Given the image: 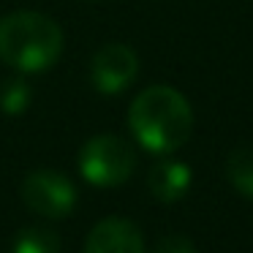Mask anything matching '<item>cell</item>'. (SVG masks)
<instances>
[{
    "mask_svg": "<svg viewBox=\"0 0 253 253\" xmlns=\"http://www.w3.org/2000/svg\"><path fill=\"white\" fill-rule=\"evenodd\" d=\"M60 251V237L57 231L46 226H28L17 234L11 253H57Z\"/></svg>",
    "mask_w": 253,
    "mask_h": 253,
    "instance_id": "8",
    "label": "cell"
},
{
    "mask_svg": "<svg viewBox=\"0 0 253 253\" xmlns=\"http://www.w3.org/2000/svg\"><path fill=\"white\" fill-rule=\"evenodd\" d=\"M22 202L44 218H66L77 204V188L66 174L55 169L30 171L22 180Z\"/></svg>",
    "mask_w": 253,
    "mask_h": 253,
    "instance_id": "4",
    "label": "cell"
},
{
    "mask_svg": "<svg viewBox=\"0 0 253 253\" xmlns=\"http://www.w3.org/2000/svg\"><path fill=\"white\" fill-rule=\"evenodd\" d=\"M139 57L126 44H106L95 52L90 63V79L104 95H117L136 79Z\"/></svg>",
    "mask_w": 253,
    "mask_h": 253,
    "instance_id": "5",
    "label": "cell"
},
{
    "mask_svg": "<svg viewBox=\"0 0 253 253\" xmlns=\"http://www.w3.org/2000/svg\"><path fill=\"white\" fill-rule=\"evenodd\" d=\"M226 171H229L231 185H234L242 196L253 199V147H237L234 153L229 155Z\"/></svg>",
    "mask_w": 253,
    "mask_h": 253,
    "instance_id": "9",
    "label": "cell"
},
{
    "mask_svg": "<svg viewBox=\"0 0 253 253\" xmlns=\"http://www.w3.org/2000/svg\"><path fill=\"white\" fill-rule=\"evenodd\" d=\"M63 52V30L36 11H17L0 19V60L22 74L49 68Z\"/></svg>",
    "mask_w": 253,
    "mask_h": 253,
    "instance_id": "2",
    "label": "cell"
},
{
    "mask_svg": "<svg viewBox=\"0 0 253 253\" xmlns=\"http://www.w3.org/2000/svg\"><path fill=\"white\" fill-rule=\"evenodd\" d=\"M84 253H144L142 231L126 218H106L87 234Z\"/></svg>",
    "mask_w": 253,
    "mask_h": 253,
    "instance_id": "6",
    "label": "cell"
},
{
    "mask_svg": "<svg viewBox=\"0 0 253 253\" xmlns=\"http://www.w3.org/2000/svg\"><path fill=\"white\" fill-rule=\"evenodd\" d=\"M153 253H196V248H193V242L188 240V237L169 234V237H164V240L153 248Z\"/></svg>",
    "mask_w": 253,
    "mask_h": 253,
    "instance_id": "11",
    "label": "cell"
},
{
    "mask_svg": "<svg viewBox=\"0 0 253 253\" xmlns=\"http://www.w3.org/2000/svg\"><path fill=\"white\" fill-rule=\"evenodd\" d=\"M28 95H30V90L25 87V84L8 82L6 87H3V93H0V106L6 112H11V115H17V112H22L25 106H28Z\"/></svg>",
    "mask_w": 253,
    "mask_h": 253,
    "instance_id": "10",
    "label": "cell"
},
{
    "mask_svg": "<svg viewBox=\"0 0 253 253\" xmlns=\"http://www.w3.org/2000/svg\"><path fill=\"white\" fill-rule=\"evenodd\" d=\"M79 169L87 182L98 188L123 185L136 169V153L120 136L101 133L93 136L79 153Z\"/></svg>",
    "mask_w": 253,
    "mask_h": 253,
    "instance_id": "3",
    "label": "cell"
},
{
    "mask_svg": "<svg viewBox=\"0 0 253 253\" xmlns=\"http://www.w3.org/2000/svg\"><path fill=\"white\" fill-rule=\"evenodd\" d=\"M128 126L144 150L166 155L191 139L193 109L180 90L155 84L133 98L128 109Z\"/></svg>",
    "mask_w": 253,
    "mask_h": 253,
    "instance_id": "1",
    "label": "cell"
},
{
    "mask_svg": "<svg viewBox=\"0 0 253 253\" xmlns=\"http://www.w3.org/2000/svg\"><path fill=\"white\" fill-rule=\"evenodd\" d=\"M147 188L158 202H180L191 188V169L182 161L174 158H164L150 169L147 174Z\"/></svg>",
    "mask_w": 253,
    "mask_h": 253,
    "instance_id": "7",
    "label": "cell"
}]
</instances>
